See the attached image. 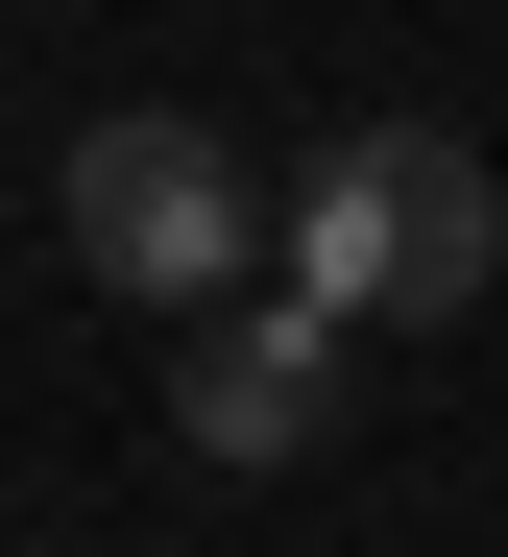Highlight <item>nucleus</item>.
<instances>
[{
    "label": "nucleus",
    "mask_w": 508,
    "mask_h": 557,
    "mask_svg": "<svg viewBox=\"0 0 508 557\" xmlns=\"http://www.w3.org/2000/svg\"><path fill=\"white\" fill-rule=\"evenodd\" d=\"M484 267H508V195H484L460 122H339L315 170H290V292H339L363 339L387 315H460Z\"/></svg>",
    "instance_id": "nucleus-1"
},
{
    "label": "nucleus",
    "mask_w": 508,
    "mask_h": 557,
    "mask_svg": "<svg viewBox=\"0 0 508 557\" xmlns=\"http://www.w3.org/2000/svg\"><path fill=\"white\" fill-rule=\"evenodd\" d=\"M339 339H363L339 292H219V315L170 339V436L194 460H315L339 436Z\"/></svg>",
    "instance_id": "nucleus-3"
},
{
    "label": "nucleus",
    "mask_w": 508,
    "mask_h": 557,
    "mask_svg": "<svg viewBox=\"0 0 508 557\" xmlns=\"http://www.w3.org/2000/svg\"><path fill=\"white\" fill-rule=\"evenodd\" d=\"M73 267L97 292H146V315H219L243 267H267V170L219 146V122H170V98H122V122H73Z\"/></svg>",
    "instance_id": "nucleus-2"
}]
</instances>
